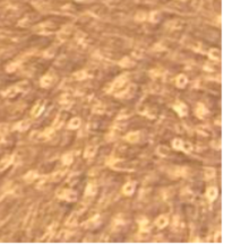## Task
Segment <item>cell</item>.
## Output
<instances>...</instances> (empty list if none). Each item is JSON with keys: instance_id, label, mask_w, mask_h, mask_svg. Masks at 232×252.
Returning a JSON list of instances; mask_svg holds the SVG:
<instances>
[{"instance_id": "1", "label": "cell", "mask_w": 232, "mask_h": 252, "mask_svg": "<svg viewBox=\"0 0 232 252\" xmlns=\"http://www.w3.org/2000/svg\"><path fill=\"white\" fill-rule=\"evenodd\" d=\"M57 197L60 198V199L67 200V201H75V200L77 199L76 192L72 191V190H65V189L58 190L57 191Z\"/></svg>"}, {"instance_id": "2", "label": "cell", "mask_w": 232, "mask_h": 252, "mask_svg": "<svg viewBox=\"0 0 232 252\" xmlns=\"http://www.w3.org/2000/svg\"><path fill=\"white\" fill-rule=\"evenodd\" d=\"M174 109H176V111L178 112V114L180 116H183L187 114V112H188V110H187V106L183 104V103H181V102H178L177 104L174 105Z\"/></svg>"}, {"instance_id": "3", "label": "cell", "mask_w": 232, "mask_h": 252, "mask_svg": "<svg viewBox=\"0 0 232 252\" xmlns=\"http://www.w3.org/2000/svg\"><path fill=\"white\" fill-rule=\"evenodd\" d=\"M168 223H169V218L167 217V216H164V215H162V216H160L156 218V221H155V225L160 227V228H163V227H165L167 225H168Z\"/></svg>"}, {"instance_id": "4", "label": "cell", "mask_w": 232, "mask_h": 252, "mask_svg": "<svg viewBox=\"0 0 232 252\" xmlns=\"http://www.w3.org/2000/svg\"><path fill=\"white\" fill-rule=\"evenodd\" d=\"M35 206L33 207V208H31V210H30V213H28V215L26 216V219H25V226L26 227H30L32 225V223H33V221H34V216H35Z\"/></svg>"}, {"instance_id": "5", "label": "cell", "mask_w": 232, "mask_h": 252, "mask_svg": "<svg viewBox=\"0 0 232 252\" xmlns=\"http://www.w3.org/2000/svg\"><path fill=\"white\" fill-rule=\"evenodd\" d=\"M134 190H135V183H133V182H128V183H126V184L124 186V188H122V192H124L126 196H130V195H133Z\"/></svg>"}, {"instance_id": "6", "label": "cell", "mask_w": 232, "mask_h": 252, "mask_svg": "<svg viewBox=\"0 0 232 252\" xmlns=\"http://www.w3.org/2000/svg\"><path fill=\"white\" fill-rule=\"evenodd\" d=\"M127 83V76H120L118 77L115 83H113V88H120L122 86H125Z\"/></svg>"}, {"instance_id": "7", "label": "cell", "mask_w": 232, "mask_h": 252, "mask_svg": "<svg viewBox=\"0 0 232 252\" xmlns=\"http://www.w3.org/2000/svg\"><path fill=\"white\" fill-rule=\"evenodd\" d=\"M195 113H196V116H198V118L201 119V118H204L207 114V110H206V107L203 104H198L197 105V109L195 110Z\"/></svg>"}, {"instance_id": "8", "label": "cell", "mask_w": 232, "mask_h": 252, "mask_svg": "<svg viewBox=\"0 0 232 252\" xmlns=\"http://www.w3.org/2000/svg\"><path fill=\"white\" fill-rule=\"evenodd\" d=\"M52 82H53L52 77H51V76H49V75H47V76H44L43 78H41V82H40V84H41V86H42V87L47 88V87H50V86L52 85Z\"/></svg>"}, {"instance_id": "9", "label": "cell", "mask_w": 232, "mask_h": 252, "mask_svg": "<svg viewBox=\"0 0 232 252\" xmlns=\"http://www.w3.org/2000/svg\"><path fill=\"white\" fill-rule=\"evenodd\" d=\"M30 125H31V121H30V120H23L19 123H17L16 129L19 130V131H25V130H27V129L30 128Z\"/></svg>"}, {"instance_id": "10", "label": "cell", "mask_w": 232, "mask_h": 252, "mask_svg": "<svg viewBox=\"0 0 232 252\" xmlns=\"http://www.w3.org/2000/svg\"><path fill=\"white\" fill-rule=\"evenodd\" d=\"M187 77L185 76V75H179L178 77H177V79H176V84H177V86L178 87H185L186 86V84H187Z\"/></svg>"}, {"instance_id": "11", "label": "cell", "mask_w": 232, "mask_h": 252, "mask_svg": "<svg viewBox=\"0 0 232 252\" xmlns=\"http://www.w3.org/2000/svg\"><path fill=\"white\" fill-rule=\"evenodd\" d=\"M43 105L44 103L43 102H39L38 104L35 105L34 107H33V111H32V116H38L41 112L43 111Z\"/></svg>"}, {"instance_id": "12", "label": "cell", "mask_w": 232, "mask_h": 252, "mask_svg": "<svg viewBox=\"0 0 232 252\" xmlns=\"http://www.w3.org/2000/svg\"><path fill=\"white\" fill-rule=\"evenodd\" d=\"M156 153H158L160 156H162V157H165V156H168L170 154V149L167 146H158V149H156Z\"/></svg>"}, {"instance_id": "13", "label": "cell", "mask_w": 232, "mask_h": 252, "mask_svg": "<svg viewBox=\"0 0 232 252\" xmlns=\"http://www.w3.org/2000/svg\"><path fill=\"white\" fill-rule=\"evenodd\" d=\"M126 140L129 143H136L139 140V132H129L126 136Z\"/></svg>"}, {"instance_id": "14", "label": "cell", "mask_w": 232, "mask_h": 252, "mask_svg": "<svg viewBox=\"0 0 232 252\" xmlns=\"http://www.w3.org/2000/svg\"><path fill=\"white\" fill-rule=\"evenodd\" d=\"M206 196L210 200H214L216 197H217V189L214 188V187H211L207 189V192H206Z\"/></svg>"}, {"instance_id": "15", "label": "cell", "mask_w": 232, "mask_h": 252, "mask_svg": "<svg viewBox=\"0 0 232 252\" xmlns=\"http://www.w3.org/2000/svg\"><path fill=\"white\" fill-rule=\"evenodd\" d=\"M95 152H96V147L95 146H87V148L85 149L84 156L85 157H93L95 155Z\"/></svg>"}, {"instance_id": "16", "label": "cell", "mask_w": 232, "mask_h": 252, "mask_svg": "<svg viewBox=\"0 0 232 252\" xmlns=\"http://www.w3.org/2000/svg\"><path fill=\"white\" fill-rule=\"evenodd\" d=\"M36 178H38V172H35V171H30V172L26 173V175L24 177V180L27 181V182H33Z\"/></svg>"}, {"instance_id": "17", "label": "cell", "mask_w": 232, "mask_h": 252, "mask_svg": "<svg viewBox=\"0 0 232 252\" xmlns=\"http://www.w3.org/2000/svg\"><path fill=\"white\" fill-rule=\"evenodd\" d=\"M81 126V119L79 118H74L70 120V122L68 123V128L69 129H77Z\"/></svg>"}, {"instance_id": "18", "label": "cell", "mask_w": 232, "mask_h": 252, "mask_svg": "<svg viewBox=\"0 0 232 252\" xmlns=\"http://www.w3.org/2000/svg\"><path fill=\"white\" fill-rule=\"evenodd\" d=\"M96 186L94 183H90L87 187H86V196H93L96 193Z\"/></svg>"}, {"instance_id": "19", "label": "cell", "mask_w": 232, "mask_h": 252, "mask_svg": "<svg viewBox=\"0 0 232 252\" xmlns=\"http://www.w3.org/2000/svg\"><path fill=\"white\" fill-rule=\"evenodd\" d=\"M210 57H211V59H214V60L219 61V60L221 59V52H220L219 50H211Z\"/></svg>"}, {"instance_id": "20", "label": "cell", "mask_w": 232, "mask_h": 252, "mask_svg": "<svg viewBox=\"0 0 232 252\" xmlns=\"http://www.w3.org/2000/svg\"><path fill=\"white\" fill-rule=\"evenodd\" d=\"M63 163L65 165H69L73 163V155L72 154H65L63 156Z\"/></svg>"}, {"instance_id": "21", "label": "cell", "mask_w": 232, "mask_h": 252, "mask_svg": "<svg viewBox=\"0 0 232 252\" xmlns=\"http://www.w3.org/2000/svg\"><path fill=\"white\" fill-rule=\"evenodd\" d=\"M99 223V217L96 216V217H94V218H92V219H90L88 222H86L84 224V226H86V227H88V228H91V227H94L95 225Z\"/></svg>"}, {"instance_id": "22", "label": "cell", "mask_w": 232, "mask_h": 252, "mask_svg": "<svg viewBox=\"0 0 232 252\" xmlns=\"http://www.w3.org/2000/svg\"><path fill=\"white\" fill-rule=\"evenodd\" d=\"M76 222H77V214L74 213V214H72L70 215V217L67 219L66 222V225H69V226H72V225H75L76 224Z\"/></svg>"}, {"instance_id": "23", "label": "cell", "mask_w": 232, "mask_h": 252, "mask_svg": "<svg viewBox=\"0 0 232 252\" xmlns=\"http://www.w3.org/2000/svg\"><path fill=\"white\" fill-rule=\"evenodd\" d=\"M182 145H183V143H182V140L181 139H174L173 141H172V146H173V148L174 149H178V150H180V149H182Z\"/></svg>"}, {"instance_id": "24", "label": "cell", "mask_w": 232, "mask_h": 252, "mask_svg": "<svg viewBox=\"0 0 232 252\" xmlns=\"http://www.w3.org/2000/svg\"><path fill=\"white\" fill-rule=\"evenodd\" d=\"M215 177V170L214 168H206L205 170V178L212 179Z\"/></svg>"}, {"instance_id": "25", "label": "cell", "mask_w": 232, "mask_h": 252, "mask_svg": "<svg viewBox=\"0 0 232 252\" xmlns=\"http://www.w3.org/2000/svg\"><path fill=\"white\" fill-rule=\"evenodd\" d=\"M63 174H65L63 172H56V173H53L52 181L53 182H58V181L63 177Z\"/></svg>"}, {"instance_id": "26", "label": "cell", "mask_w": 232, "mask_h": 252, "mask_svg": "<svg viewBox=\"0 0 232 252\" xmlns=\"http://www.w3.org/2000/svg\"><path fill=\"white\" fill-rule=\"evenodd\" d=\"M120 66H121V67H130V66H133V62H131V60H129L128 58H125L124 60L120 61Z\"/></svg>"}, {"instance_id": "27", "label": "cell", "mask_w": 232, "mask_h": 252, "mask_svg": "<svg viewBox=\"0 0 232 252\" xmlns=\"http://www.w3.org/2000/svg\"><path fill=\"white\" fill-rule=\"evenodd\" d=\"M75 77H76V79H78V80H82V79H84L87 77V74L85 73V71H78V73H76L75 74Z\"/></svg>"}, {"instance_id": "28", "label": "cell", "mask_w": 232, "mask_h": 252, "mask_svg": "<svg viewBox=\"0 0 232 252\" xmlns=\"http://www.w3.org/2000/svg\"><path fill=\"white\" fill-rule=\"evenodd\" d=\"M18 89H19V92H25V91H27V89H28V85H27V83H19Z\"/></svg>"}, {"instance_id": "29", "label": "cell", "mask_w": 232, "mask_h": 252, "mask_svg": "<svg viewBox=\"0 0 232 252\" xmlns=\"http://www.w3.org/2000/svg\"><path fill=\"white\" fill-rule=\"evenodd\" d=\"M182 149H183L185 152H190V150H191V145H190V144H183V145H182Z\"/></svg>"}, {"instance_id": "30", "label": "cell", "mask_w": 232, "mask_h": 252, "mask_svg": "<svg viewBox=\"0 0 232 252\" xmlns=\"http://www.w3.org/2000/svg\"><path fill=\"white\" fill-rule=\"evenodd\" d=\"M158 17H160V15H158V12H153V14L151 15V19H152L153 21H158Z\"/></svg>"}, {"instance_id": "31", "label": "cell", "mask_w": 232, "mask_h": 252, "mask_svg": "<svg viewBox=\"0 0 232 252\" xmlns=\"http://www.w3.org/2000/svg\"><path fill=\"white\" fill-rule=\"evenodd\" d=\"M144 18H145V15H144V14H138V16H137L138 21H143Z\"/></svg>"}]
</instances>
